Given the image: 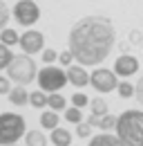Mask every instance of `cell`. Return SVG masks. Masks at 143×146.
I'll list each match as a JSON object with an SVG mask.
<instances>
[{"instance_id":"cell-33","label":"cell","mask_w":143,"mask_h":146,"mask_svg":"<svg viewBox=\"0 0 143 146\" xmlns=\"http://www.w3.org/2000/svg\"><path fill=\"white\" fill-rule=\"evenodd\" d=\"M7 146H18V144H7Z\"/></svg>"},{"instance_id":"cell-4","label":"cell","mask_w":143,"mask_h":146,"mask_svg":"<svg viewBox=\"0 0 143 146\" xmlns=\"http://www.w3.org/2000/svg\"><path fill=\"white\" fill-rule=\"evenodd\" d=\"M27 135V121L16 112H0V144H16L20 137Z\"/></svg>"},{"instance_id":"cell-8","label":"cell","mask_w":143,"mask_h":146,"mask_svg":"<svg viewBox=\"0 0 143 146\" xmlns=\"http://www.w3.org/2000/svg\"><path fill=\"white\" fill-rule=\"evenodd\" d=\"M18 45H20V50L25 54H38V52L45 50V34L36 32V29H27L25 34H20Z\"/></svg>"},{"instance_id":"cell-6","label":"cell","mask_w":143,"mask_h":146,"mask_svg":"<svg viewBox=\"0 0 143 146\" xmlns=\"http://www.w3.org/2000/svg\"><path fill=\"white\" fill-rule=\"evenodd\" d=\"M11 16L18 25L22 27H31L34 23L40 20V7L36 5L34 0H18L11 9Z\"/></svg>"},{"instance_id":"cell-3","label":"cell","mask_w":143,"mask_h":146,"mask_svg":"<svg viewBox=\"0 0 143 146\" xmlns=\"http://www.w3.org/2000/svg\"><path fill=\"white\" fill-rule=\"evenodd\" d=\"M7 76L16 86H29L34 79H38V68L29 54H16L7 68Z\"/></svg>"},{"instance_id":"cell-1","label":"cell","mask_w":143,"mask_h":146,"mask_svg":"<svg viewBox=\"0 0 143 146\" xmlns=\"http://www.w3.org/2000/svg\"><path fill=\"white\" fill-rule=\"evenodd\" d=\"M67 45L78 65H101L116 45V29L105 16H85L72 25Z\"/></svg>"},{"instance_id":"cell-2","label":"cell","mask_w":143,"mask_h":146,"mask_svg":"<svg viewBox=\"0 0 143 146\" xmlns=\"http://www.w3.org/2000/svg\"><path fill=\"white\" fill-rule=\"evenodd\" d=\"M116 135L125 146H143V110H125L119 115Z\"/></svg>"},{"instance_id":"cell-22","label":"cell","mask_w":143,"mask_h":146,"mask_svg":"<svg viewBox=\"0 0 143 146\" xmlns=\"http://www.w3.org/2000/svg\"><path fill=\"white\" fill-rule=\"evenodd\" d=\"M9 20H11V9L7 7L5 0H0V32L7 29V23H9Z\"/></svg>"},{"instance_id":"cell-24","label":"cell","mask_w":143,"mask_h":146,"mask_svg":"<svg viewBox=\"0 0 143 146\" xmlns=\"http://www.w3.org/2000/svg\"><path fill=\"white\" fill-rule=\"evenodd\" d=\"M116 92H119V97H121V99H132V97H134V86H132V83H127V81H123V83H119Z\"/></svg>"},{"instance_id":"cell-30","label":"cell","mask_w":143,"mask_h":146,"mask_svg":"<svg viewBox=\"0 0 143 146\" xmlns=\"http://www.w3.org/2000/svg\"><path fill=\"white\" fill-rule=\"evenodd\" d=\"M134 97H136V101L143 106V76L136 81V86H134Z\"/></svg>"},{"instance_id":"cell-23","label":"cell","mask_w":143,"mask_h":146,"mask_svg":"<svg viewBox=\"0 0 143 146\" xmlns=\"http://www.w3.org/2000/svg\"><path fill=\"white\" fill-rule=\"evenodd\" d=\"M65 119H67L70 124H81V121H83V112H81V108H76V106L65 108Z\"/></svg>"},{"instance_id":"cell-20","label":"cell","mask_w":143,"mask_h":146,"mask_svg":"<svg viewBox=\"0 0 143 146\" xmlns=\"http://www.w3.org/2000/svg\"><path fill=\"white\" fill-rule=\"evenodd\" d=\"M14 56H16V54H11L9 45L0 43V70H7V68H9V63L14 61Z\"/></svg>"},{"instance_id":"cell-11","label":"cell","mask_w":143,"mask_h":146,"mask_svg":"<svg viewBox=\"0 0 143 146\" xmlns=\"http://www.w3.org/2000/svg\"><path fill=\"white\" fill-rule=\"evenodd\" d=\"M87 146H125L119 135H110V133H98L94 137H89V144Z\"/></svg>"},{"instance_id":"cell-25","label":"cell","mask_w":143,"mask_h":146,"mask_svg":"<svg viewBox=\"0 0 143 146\" xmlns=\"http://www.w3.org/2000/svg\"><path fill=\"white\" fill-rule=\"evenodd\" d=\"M72 106H76V108H85V106H89V97H87V94H83V92L72 94Z\"/></svg>"},{"instance_id":"cell-14","label":"cell","mask_w":143,"mask_h":146,"mask_svg":"<svg viewBox=\"0 0 143 146\" xmlns=\"http://www.w3.org/2000/svg\"><path fill=\"white\" fill-rule=\"evenodd\" d=\"M58 121H60V117H58L56 110H43V115H40V126L45 128V130L58 128Z\"/></svg>"},{"instance_id":"cell-5","label":"cell","mask_w":143,"mask_h":146,"mask_svg":"<svg viewBox=\"0 0 143 146\" xmlns=\"http://www.w3.org/2000/svg\"><path fill=\"white\" fill-rule=\"evenodd\" d=\"M67 81V70H60L56 65H45L43 70H38V86L45 92H58L65 88Z\"/></svg>"},{"instance_id":"cell-32","label":"cell","mask_w":143,"mask_h":146,"mask_svg":"<svg viewBox=\"0 0 143 146\" xmlns=\"http://www.w3.org/2000/svg\"><path fill=\"white\" fill-rule=\"evenodd\" d=\"M119 47H121V52H123V54H127V50H130V45H127V43H121Z\"/></svg>"},{"instance_id":"cell-12","label":"cell","mask_w":143,"mask_h":146,"mask_svg":"<svg viewBox=\"0 0 143 146\" xmlns=\"http://www.w3.org/2000/svg\"><path fill=\"white\" fill-rule=\"evenodd\" d=\"M7 97H9V104H11V106H18V108H22V106L29 104V92L25 90V86L11 88V92H9Z\"/></svg>"},{"instance_id":"cell-10","label":"cell","mask_w":143,"mask_h":146,"mask_svg":"<svg viewBox=\"0 0 143 146\" xmlns=\"http://www.w3.org/2000/svg\"><path fill=\"white\" fill-rule=\"evenodd\" d=\"M67 81L76 88H85L89 83V74L85 72V65H70L67 68Z\"/></svg>"},{"instance_id":"cell-15","label":"cell","mask_w":143,"mask_h":146,"mask_svg":"<svg viewBox=\"0 0 143 146\" xmlns=\"http://www.w3.org/2000/svg\"><path fill=\"white\" fill-rule=\"evenodd\" d=\"M89 115H96V117H105L107 112H110V106H107V101L103 97H94V99H89Z\"/></svg>"},{"instance_id":"cell-29","label":"cell","mask_w":143,"mask_h":146,"mask_svg":"<svg viewBox=\"0 0 143 146\" xmlns=\"http://www.w3.org/2000/svg\"><path fill=\"white\" fill-rule=\"evenodd\" d=\"M9 92H11V79L0 76V94H9Z\"/></svg>"},{"instance_id":"cell-13","label":"cell","mask_w":143,"mask_h":146,"mask_svg":"<svg viewBox=\"0 0 143 146\" xmlns=\"http://www.w3.org/2000/svg\"><path fill=\"white\" fill-rule=\"evenodd\" d=\"M49 139H52L54 146H72V133L67 128H54L52 135H49Z\"/></svg>"},{"instance_id":"cell-19","label":"cell","mask_w":143,"mask_h":146,"mask_svg":"<svg viewBox=\"0 0 143 146\" xmlns=\"http://www.w3.org/2000/svg\"><path fill=\"white\" fill-rule=\"evenodd\" d=\"M47 94H45V90H34L31 94H29V106H34V108H45L47 106Z\"/></svg>"},{"instance_id":"cell-9","label":"cell","mask_w":143,"mask_h":146,"mask_svg":"<svg viewBox=\"0 0 143 146\" xmlns=\"http://www.w3.org/2000/svg\"><path fill=\"white\" fill-rule=\"evenodd\" d=\"M114 72L119 74V76H123V79L136 74L139 72V58L132 56V54H121L114 61Z\"/></svg>"},{"instance_id":"cell-7","label":"cell","mask_w":143,"mask_h":146,"mask_svg":"<svg viewBox=\"0 0 143 146\" xmlns=\"http://www.w3.org/2000/svg\"><path fill=\"white\" fill-rule=\"evenodd\" d=\"M119 74L114 70H107V68H96L94 72L89 74V86L94 88L96 92L105 94V92H112L119 88Z\"/></svg>"},{"instance_id":"cell-18","label":"cell","mask_w":143,"mask_h":146,"mask_svg":"<svg viewBox=\"0 0 143 146\" xmlns=\"http://www.w3.org/2000/svg\"><path fill=\"white\" fill-rule=\"evenodd\" d=\"M116 121H119V117L107 112L105 117H98V126L96 128H101L103 133H110V130H116Z\"/></svg>"},{"instance_id":"cell-26","label":"cell","mask_w":143,"mask_h":146,"mask_svg":"<svg viewBox=\"0 0 143 146\" xmlns=\"http://www.w3.org/2000/svg\"><path fill=\"white\" fill-rule=\"evenodd\" d=\"M76 135H78L81 139H87L89 135H92V126H89L87 121H81V124H76Z\"/></svg>"},{"instance_id":"cell-28","label":"cell","mask_w":143,"mask_h":146,"mask_svg":"<svg viewBox=\"0 0 143 146\" xmlns=\"http://www.w3.org/2000/svg\"><path fill=\"white\" fill-rule=\"evenodd\" d=\"M58 61H60V65H65V68H70L72 61H74V54H72L70 50H65V52H60V56H58Z\"/></svg>"},{"instance_id":"cell-27","label":"cell","mask_w":143,"mask_h":146,"mask_svg":"<svg viewBox=\"0 0 143 146\" xmlns=\"http://www.w3.org/2000/svg\"><path fill=\"white\" fill-rule=\"evenodd\" d=\"M58 56H60V52H54V50H49V47L43 50V61H45V65H52Z\"/></svg>"},{"instance_id":"cell-16","label":"cell","mask_w":143,"mask_h":146,"mask_svg":"<svg viewBox=\"0 0 143 146\" xmlns=\"http://www.w3.org/2000/svg\"><path fill=\"white\" fill-rule=\"evenodd\" d=\"M25 144L27 146H47V135L43 130H27Z\"/></svg>"},{"instance_id":"cell-17","label":"cell","mask_w":143,"mask_h":146,"mask_svg":"<svg viewBox=\"0 0 143 146\" xmlns=\"http://www.w3.org/2000/svg\"><path fill=\"white\" fill-rule=\"evenodd\" d=\"M47 108L56 110V112H58V110H65V108H67V99H65L60 92H52L49 99H47Z\"/></svg>"},{"instance_id":"cell-31","label":"cell","mask_w":143,"mask_h":146,"mask_svg":"<svg viewBox=\"0 0 143 146\" xmlns=\"http://www.w3.org/2000/svg\"><path fill=\"white\" fill-rule=\"evenodd\" d=\"M130 40H132V43H136V45H139V43H143L141 32H139V29H132V38H130Z\"/></svg>"},{"instance_id":"cell-21","label":"cell","mask_w":143,"mask_h":146,"mask_svg":"<svg viewBox=\"0 0 143 146\" xmlns=\"http://www.w3.org/2000/svg\"><path fill=\"white\" fill-rule=\"evenodd\" d=\"M18 40H20V36H18L16 29H9V27H7V29H2V32H0V43H5V45H9V47H11V45H16Z\"/></svg>"}]
</instances>
